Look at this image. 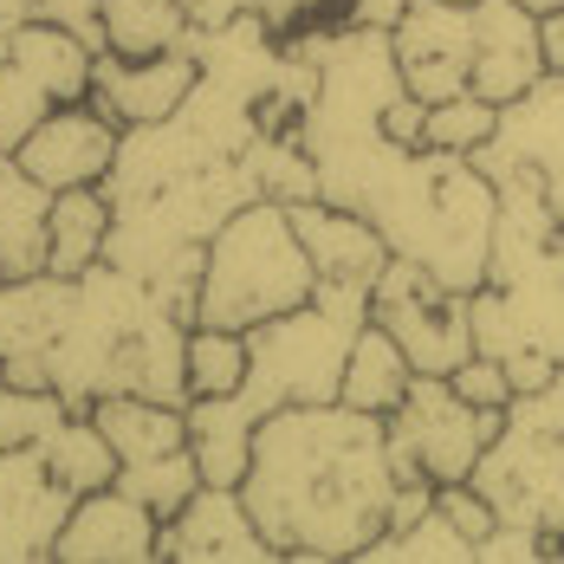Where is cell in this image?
Instances as JSON below:
<instances>
[{
	"label": "cell",
	"instance_id": "27",
	"mask_svg": "<svg viewBox=\"0 0 564 564\" xmlns=\"http://www.w3.org/2000/svg\"><path fill=\"white\" fill-rule=\"evenodd\" d=\"M46 111H58L53 85L7 53L0 58V150H20V143L46 123Z\"/></svg>",
	"mask_w": 564,
	"mask_h": 564
},
{
	"label": "cell",
	"instance_id": "37",
	"mask_svg": "<svg viewBox=\"0 0 564 564\" xmlns=\"http://www.w3.org/2000/svg\"><path fill=\"white\" fill-rule=\"evenodd\" d=\"M20 20H33V0H0V33H13Z\"/></svg>",
	"mask_w": 564,
	"mask_h": 564
},
{
	"label": "cell",
	"instance_id": "3",
	"mask_svg": "<svg viewBox=\"0 0 564 564\" xmlns=\"http://www.w3.org/2000/svg\"><path fill=\"white\" fill-rule=\"evenodd\" d=\"M474 487L500 519L564 539V383L512 395L500 435L474 467Z\"/></svg>",
	"mask_w": 564,
	"mask_h": 564
},
{
	"label": "cell",
	"instance_id": "18",
	"mask_svg": "<svg viewBox=\"0 0 564 564\" xmlns=\"http://www.w3.org/2000/svg\"><path fill=\"white\" fill-rule=\"evenodd\" d=\"M65 312H72V280H58V273L7 280L0 273V364L46 357L53 338L65 332Z\"/></svg>",
	"mask_w": 564,
	"mask_h": 564
},
{
	"label": "cell",
	"instance_id": "30",
	"mask_svg": "<svg viewBox=\"0 0 564 564\" xmlns=\"http://www.w3.org/2000/svg\"><path fill=\"white\" fill-rule=\"evenodd\" d=\"M253 13L280 33V40H305V33H325L350 20V0H253Z\"/></svg>",
	"mask_w": 564,
	"mask_h": 564
},
{
	"label": "cell",
	"instance_id": "36",
	"mask_svg": "<svg viewBox=\"0 0 564 564\" xmlns=\"http://www.w3.org/2000/svg\"><path fill=\"white\" fill-rule=\"evenodd\" d=\"M402 7H409V0H350V20H364V26H395Z\"/></svg>",
	"mask_w": 564,
	"mask_h": 564
},
{
	"label": "cell",
	"instance_id": "9",
	"mask_svg": "<svg viewBox=\"0 0 564 564\" xmlns=\"http://www.w3.org/2000/svg\"><path fill=\"white\" fill-rule=\"evenodd\" d=\"M156 558H175V564H260V558H280V552H273L267 532L253 525L240 487L202 480L195 500L175 512V519H163Z\"/></svg>",
	"mask_w": 564,
	"mask_h": 564
},
{
	"label": "cell",
	"instance_id": "15",
	"mask_svg": "<svg viewBox=\"0 0 564 564\" xmlns=\"http://www.w3.org/2000/svg\"><path fill=\"white\" fill-rule=\"evenodd\" d=\"M292 227H299V240H305V253H312L325 285H377L383 267L395 260L390 240L377 234V221H364L357 208H338L325 195L292 202Z\"/></svg>",
	"mask_w": 564,
	"mask_h": 564
},
{
	"label": "cell",
	"instance_id": "34",
	"mask_svg": "<svg viewBox=\"0 0 564 564\" xmlns=\"http://www.w3.org/2000/svg\"><path fill=\"white\" fill-rule=\"evenodd\" d=\"M182 7H188V26H221V20L253 13V0H182Z\"/></svg>",
	"mask_w": 564,
	"mask_h": 564
},
{
	"label": "cell",
	"instance_id": "2",
	"mask_svg": "<svg viewBox=\"0 0 564 564\" xmlns=\"http://www.w3.org/2000/svg\"><path fill=\"white\" fill-rule=\"evenodd\" d=\"M318 292V267L292 227L285 202H247L221 221V234L202 253V292H195V325L253 332L280 312H299Z\"/></svg>",
	"mask_w": 564,
	"mask_h": 564
},
{
	"label": "cell",
	"instance_id": "1",
	"mask_svg": "<svg viewBox=\"0 0 564 564\" xmlns=\"http://www.w3.org/2000/svg\"><path fill=\"white\" fill-rule=\"evenodd\" d=\"M240 500L280 558H364L390 532V422L350 402H285L253 429Z\"/></svg>",
	"mask_w": 564,
	"mask_h": 564
},
{
	"label": "cell",
	"instance_id": "13",
	"mask_svg": "<svg viewBox=\"0 0 564 564\" xmlns=\"http://www.w3.org/2000/svg\"><path fill=\"white\" fill-rule=\"evenodd\" d=\"M474 7V85L487 105H512L545 78L539 13L519 0H467Z\"/></svg>",
	"mask_w": 564,
	"mask_h": 564
},
{
	"label": "cell",
	"instance_id": "19",
	"mask_svg": "<svg viewBox=\"0 0 564 564\" xmlns=\"http://www.w3.org/2000/svg\"><path fill=\"white\" fill-rule=\"evenodd\" d=\"M91 422L105 429V442L117 448V460H156V454L188 448V409L175 402H150V395H105L91 402Z\"/></svg>",
	"mask_w": 564,
	"mask_h": 564
},
{
	"label": "cell",
	"instance_id": "12",
	"mask_svg": "<svg viewBox=\"0 0 564 564\" xmlns=\"http://www.w3.org/2000/svg\"><path fill=\"white\" fill-rule=\"evenodd\" d=\"M156 532H163V519L111 480V487L72 500L65 525H58L53 558H65V564H150L156 558Z\"/></svg>",
	"mask_w": 564,
	"mask_h": 564
},
{
	"label": "cell",
	"instance_id": "23",
	"mask_svg": "<svg viewBox=\"0 0 564 564\" xmlns=\"http://www.w3.org/2000/svg\"><path fill=\"white\" fill-rule=\"evenodd\" d=\"M188 46V7L182 0H105V53L156 58Z\"/></svg>",
	"mask_w": 564,
	"mask_h": 564
},
{
	"label": "cell",
	"instance_id": "29",
	"mask_svg": "<svg viewBox=\"0 0 564 564\" xmlns=\"http://www.w3.org/2000/svg\"><path fill=\"white\" fill-rule=\"evenodd\" d=\"M494 130H500V105H487L480 91H460V98L429 105V143H435V150H460V156H474V150L494 143Z\"/></svg>",
	"mask_w": 564,
	"mask_h": 564
},
{
	"label": "cell",
	"instance_id": "10",
	"mask_svg": "<svg viewBox=\"0 0 564 564\" xmlns=\"http://www.w3.org/2000/svg\"><path fill=\"white\" fill-rule=\"evenodd\" d=\"M117 137H123V130H117L91 98H72V105L46 111V123H40L13 156L40 175L53 195L58 188H105V175H111V163H117Z\"/></svg>",
	"mask_w": 564,
	"mask_h": 564
},
{
	"label": "cell",
	"instance_id": "32",
	"mask_svg": "<svg viewBox=\"0 0 564 564\" xmlns=\"http://www.w3.org/2000/svg\"><path fill=\"white\" fill-rule=\"evenodd\" d=\"M33 20H53L65 33H78L91 53H105V0H33Z\"/></svg>",
	"mask_w": 564,
	"mask_h": 564
},
{
	"label": "cell",
	"instance_id": "22",
	"mask_svg": "<svg viewBox=\"0 0 564 564\" xmlns=\"http://www.w3.org/2000/svg\"><path fill=\"white\" fill-rule=\"evenodd\" d=\"M40 454H46V467L58 474V487H72V494H98V487H111L117 467H123L117 448L105 442V429L91 422V409H72L53 435L40 442Z\"/></svg>",
	"mask_w": 564,
	"mask_h": 564
},
{
	"label": "cell",
	"instance_id": "6",
	"mask_svg": "<svg viewBox=\"0 0 564 564\" xmlns=\"http://www.w3.org/2000/svg\"><path fill=\"white\" fill-rule=\"evenodd\" d=\"M402 85L422 105L460 98L474 85V7L467 0H409L390 26Z\"/></svg>",
	"mask_w": 564,
	"mask_h": 564
},
{
	"label": "cell",
	"instance_id": "26",
	"mask_svg": "<svg viewBox=\"0 0 564 564\" xmlns=\"http://www.w3.org/2000/svg\"><path fill=\"white\" fill-rule=\"evenodd\" d=\"M364 558H435V564H474V539L442 507H429L415 525H390L370 539Z\"/></svg>",
	"mask_w": 564,
	"mask_h": 564
},
{
	"label": "cell",
	"instance_id": "16",
	"mask_svg": "<svg viewBox=\"0 0 564 564\" xmlns=\"http://www.w3.org/2000/svg\"><path fill=\"white\" fill-rule=\"evenodd\" d=\"M188 53H195V65H202L208 78L234 85V91L253 98V111H260V98H267L273 78H280L285 40L260 20V13H240V20H221V26H188Z\"/></svg>",
	"mask_w": 564,
	"mask_h": 564
},
{
	"label": "cell",
	"instance_id": "4",
	"mask_svg": "<svg viewBox=\"0 0 564 564\" xmlns=\"http://www.w3.org/2000/svg\"><path fill=\"white\" fill-rule=\"evenodd\" d=\"M383 422H390L395 480L448 487V480H474V467H480L487 442L500 435L507 409H474L448 377H415Z\"/></svg>",
	"mask_w": 564,
	"mask_h": 564
},
{
	"label": "cell",
	"instance_id": "5",
	"mask_svg": "<svg viewBox=\"0 0 564 564\" xmlns=\"http://www.w3.org/2000/svg\"><path fill=\"white\" fill-rule=\"evenodd\" d=\"M370 318L409 350L415 377H448L474 357V292L442 285L415 260L383 267V280L370 285Z\"/></svg>",
	"mask_w": 564,
	"mask_h": 564
},
{
	"label": "cell",
	"instance_id": "35",
	"mask_svg": "<svg viewBox=\"0 0 564 564\" xmlns=\"http://www.w3.org/2000/svg\"><path fill=\"white\" fill-rule=\"evenodd\" d=\"M539 40H545V72H564V7L539 13Z\"/></svg>",
	"mask_w": 564,
	"mask_h": 564
},
{
	"label": "cell",
	"instance_id": "14",
	"mask_svg": "<svg viewBox=\"0 0 564 564\" xmlns=\"http://www.w3.org/2000/svg\"><path fill=\"white\" fill-rule=\"evenodd\" d=\"M202 65L188 46L175 53H156V58H123V53H98L91 65V105L111 117L117 130L130 123H156V117H175L182 98L195 91Z\"/></svg>",
	"mask_w": 564,
	"mask_h": 564
},
{
	"label": "cell",
	"instance_id": "20",
	"mask_svg": "<svg viewBox=\"0 0 564 564\" xmlns=\"http://www.w3.org/2000/svg\"><path fill=\"white\" fill-rule=\"evenodd\" d=\"M409 383H415V364H409V350L370 318L364 332H357V344H350V364H344V383H338V402H350V409H364V415H390L395 402L409 395Z\"/></svg>",
	"mask_w": 564,
	"mask_h": 564
},
{
	"label": "cell",
	"instance_id": "8",
	"mask_svg": "<svg viewBox=\"0 0 564 564\" xmlns=\"http://www.w3.org/2000/svg\"><path fill=\"white\" fill-rule=\"evenodd\" d=\"M72 487H58L40 448H7L0 454V564H40L53 558L58 525L72 512Z\"/></svg>",
	"mask_w": 564,
	"mask_h": 564
},
{
	"label": "cell",
	"instance_id": "39",
	"mask_svg": "<svg viewBox=\"0 0 564 564\" xmlns=\"http://www.w3.org/2000/svg\"><path fill=\"white\" fill-rule=\"evenodd\" d=\"M558 383H564V364H558Z\"/></svg>",
	"mask_w": 564,
	"mask_h": 564
},
{
	"label": "cell",
	"instance_id": "21",
	"mask_svg": "<svg viewBox=\"0 0 564 564\" xmlns=\"http://www.w3.org/2000/svg\"><path fill=\"white\" fill-rule=\"evenodd\" d=\"M111 195L105 188H58L53 195V240H46V273L58 280H78L85 267L105 260V240H111Z\"/></svg>",
	"mask_w": 564,
	"mask_h": 564
},
{
	"label": "cell",
	"instance_id": "38",
	"mask_svg": "<svg viewBox=\"0 0 564 564\" xmlns=\"http://www.w3.org/2000/svg\"><path fill=\"white\" fill-rule=\"evenodd\" d=\"M519 7H532V13H558L564 0H519Z\"/></svg>",
	"mask_w": 564,
	"mask_h": 564
},
{
	"label": "cell",
	"instance_id": "7",
	"mask_svg": "<svg viewBox=\"0 0 564 564\" xmlns=\"http://www.w3.org/2000/svg\"><path fill=\"white\" fill-rule=\"evenodd\" d=\"M474 163L494 182L532 175L545 202L564 215V72H545L525 98L500 105V130L487 150H474Z\"/></svg>",
	"mask_w": 564,
	"mask_h": 564
},
{
	"label": "cell",
	"instance_id": "24",
	"mask_svg": "<svg viewBox=\"0 0 564 564\" xmlns=\"http://www.w3.org/2000/svg\"><path fill=\"white\" fill-rule=\"evenodd\" d=\"M117 487L137 494L156 519H175L195 500V487H202V460H195V448L156 454V460H130V467H117Z\"/></svg>",
	"mask_w": 564,
	"mask_h": 564
},
{
	"label": "cell",
	"instance_id": "25",
	"mask_svg": "<svg viewBox=\"0 0 564 564\" xmlns=\"http://www.w3.org/2000/svg\"><path fill=\"white\" fill-rule=\"evenodd\" d=\"M240 383H247V332L188 325V402L195 395H234Z\"/></svg>",
	"mask_w": 564,
	"mask_h": 564
},
{
	"label": "cell",
	"instance_id": "11",
	"mask_svg": "<svg viewBox=\"0 0 564 564\" xmlns=\"http://www.w3.org/2000/svg\"><path fill=\"white\" fill-rule=\"evenodd\" d=\"M208 163H227V156L208 143V130L188 111L156 117V123H130L117 137V163L105 175V195L111 202H143V195H156V188H170L182 175L208 170Z\"/></svg>",
	"mask_w": 564,
	"mask_h": 564
},
{
	"label": "cell",
	"instance_id": "31",
	"mask_svg": "<svg viewBox=\"0 0 564 564\" xmlns=\"http://www.w3.org/2000/svg\"><path fill=\"white\" fill-rule=\"evenodd\" d=\"M448 383L467 395L474 409H507L512 395H519V390H512V377H507V364H500V357H487V350H474L460 370H448Z\"/></svg>",
	"mask_w": 564,
	"mask_h": 564
},
{
	"label": "cell",
	"instance_id": "28",
	"mask_svg": "<svg viewBox=\"0 0 564 564\" xmlns=\"http://www.w3.org/2000/svg\"><path fill=\"white\" fill-rule=\"evenodd\" d=\"M72 415V402L58 390H26L0 377V454L7 448H40L58 422Z\"/></svg>",
	"mask_w": 564,
	"mask_h": 564
},
{
	"label": "cell",
	"instance_id": "17",
	"mask_svg": "<svg viewBox=\"0 0 564 564\" xmlns=\"http://www.w3.org/2000/svg\"><path fill=\"white\" fill-rule=\"evenodd\" d=\"M46 240H53V188L13 150H0V273L7 280L46 273Z\"/></svg>",
	"mask_w": 564,
	"mask_h": 564
},
{
	"label": "cell",
	"instance_id": "33",
	"mask_svg": "<svg viewBox=\"0 0 564 564\" xmlns=\"http://www.w3.org/2000/svg\"><path fill=\"white\" fill-rule=\"evenodd\" d=\"M507 377H512V390H519V395L545 390V383H558V357H552V350H512Z\"/></svg>",
	"mask_w": 564,
	"mask_h": 564
}]
</instances>
